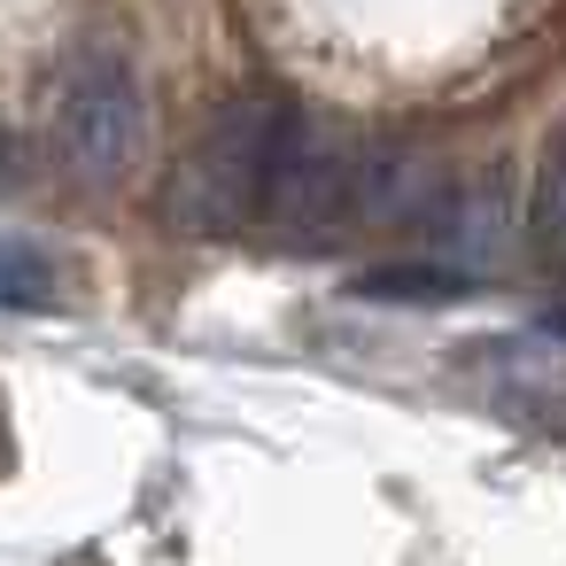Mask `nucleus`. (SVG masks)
<instances>
[{"instance_id":"0eeeda50","label":"nucleus","mask_w":566,"mask_h":566,"mask_svg":"<svg viewBox=\"0 0 566 566\" xmlns=\"http://www.w3.org/2000/svg\"><path fill=\"white\" fill-rule=\"evenodd\" d=\"M24 187V148H17V133L0 125V195H17Z\"/></svg>"},{"instance_id":"7ed1b4c3","label":"nucleus","mask_w":566,"mask_h":566,"mask_svg":"<svg viewBox=\"0 0 566 566\" xmlns=\"http://www.w3.org/2000/svg\"><path fill=\"white\" fill-rule=\"evenodd\" d=\"M419 233H427V256L465 280H481L512 256V210L496 187H442L434 210L419 218Z\"/></svg>"},{"instance_id":"f257e3e1","label":"nucleus","mask_w":566,"mask_h":566,"mask_svg":"<svg viewBox=\"0 0 566 566\" xmlns=\"http://www.w3.org/2000/svg\"><path fill=\"white\" fill-rule=\"evenodd\" d=\"M311 109L287 94H233L210 109V125L195 133V148L179 156L171 187H164V218L195 241H226L264 226L272 179L287 164V140Z\"/></svg>"},{"instance_id":"20e7f679","label":"nucleus","mask_w":566,"mask_h":566,"mask_svg":"<svg viewBox=\"0 0 566 566\" xmlns=\"http://www.w3.org/2000/svg\"><path fill=\"white\" fill-rule=\"evenodd\" d=\"M71 272L24 233H0V311H63Z\"/></svg>"},{"instance_id":"f03ea898","label":"nucleus","mask_w":566,"mask_h":566,"mask_svg":"<svg viewBox=\"0 0 566 566\" xmlns=\"http://www.w3.org/2000/svg\"><path fill=\"white\" fill-rule=\"evenodd\" d=\"M55 148L94 187H109V179H125L140 164V148H148V94H140V71H133L125 48L94 40V48H78L63 63V78H55Z\"/></svg>"},{"instance_id":"6e6552de","label":"nucleus","mask_w":566,"mask_h":566,"mask_svg":"<svg viewBox=\"0 0 566 566\" xmlns=\"http://www.w3.org/2000/svg\"><path fill=\"white\" fill-rule=\"evenodd\" d=\"M0 473H9V427H0Z\"/></svg>"},{"instance_id":"39448f33","label":"nucleus","mask_w":566,"mask_h":566,"mask_svg":"<svg viewBox=\"0 0 566 566\" xmlns=\"http://www.w3.org/2000/svg\"><path fill=\"white\" fill-rule=\"evenodd\" d=\"M473 280L465 272H450V264H434V256H411V264H373V272H357L349 280V295L357 303H403V311H419V303H450V295H465Z\"/></svg>"},{"instance_id":"423d86ee","label":"nucleus","mask_w":566,"mask_h":566,"mask_svg":"<svg viewBox=\"0 0 566 566\" xmlns=\"http://www.w3.org/2000/svg\"><path fill=\"white\" fill-rule=\"evenodd\" d=\"M535 218H543V241L566 256V148H551L543 164V195H535Z\"/></svg>"}]
</instances>
